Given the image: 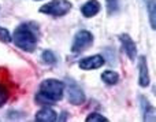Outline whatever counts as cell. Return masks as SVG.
Returning a JSON list of instances; mask_svg holds the SVG:
<instances>
[{"label": "cell", "mask_w": 156, "mask_h": 122, "mask_svg": "<svg viewBox=\"0 0 156 122\" xmlns=\"http://www.w3.org/2000/svg\"><path fill=\"white\" fill-rule=\"evenodd\" d=\"M107 2V11L110 15H114L119 11V0H105Z\"/></svg>", "instance_id": "16"}, {"label": "cell", "mask_w": 156, "mask_h": 122, "mask_svg": "<svg viewBox=\"0 0 156 122\" xmlns=\"http://www.w3.org/2000/svg\"><path fill=\"white\" fill-rule=\"evenodd\" d=\"M92 44H93V34L89 30H80L76 34V37H74L71 51L74 54H80L83 49L89 48Z\"/></svg>", "instance_id": "5"}, {"label": "cell", "mask_w": 156, "mask_h": 122, "mask_svg": "<svg viewBox=\"0 0 156 122\" xmlns=\"http://www.w3.org/2000/svg\"><path fill=\"white\" fill-rule=\"evenodd\" d=\"M99 11H100V3L97 2V0H89V2H86L85 4L81 7V13H82V15L88 16V18L94 16Z\"/></svg>", "instance_id": "9"}, {"label": "cell", "mask_w": 156, "mask_h": 122, "mask_svg": "<svg viewBox=\"0 0 156 122\" xmlns=\"http://www.w3.org/2000/svg\"><path fill=\"white\" fill-rule=\"evenodd\" d=\"M66 87V96H67V100L70 102L71 104H76V106H80L85 102V93L80 88V85L77 84L73 80H67L65 82Z\"/></svg>", "instance_id": "4"}, {"label": "cell", "mask_w": 156, "mask_h": 122, "mask_svg": "<svg viewBox=\"0 0 156 122\" xmlns=\"http://www.w3.org/2000/svg\"><path fill=\"white\" fill-rule=\"evenodd\" d=\"M36 121L38 122H54L56 121V113L49 107H44L36 114Z\"/></svg>", "instance_id": "10"}, {"label": "cell", "mask_w": 156, "mask_h": 122, "mask_svg": "<svg viewBox=\"0 0 156 122\" xmlns=\"http://www.w3.org/2000/svg\"><path fill=\"white\" fill-rule=\"evenodd\" d=\"M86 121L88 122H92V121H100V122H107L108 120L105 117H103L101 114H97V113H93V114L88 115L86 117Z\"/></svg>", "instance_id": "17"}, {"label": "cell", "mask_w": 156, "mask_h": 122, "mask_svg": "<svg viewBox=\"0 0 156 122\" xmlns=\"http://www.w3.org/2000/svg\"><path fill=\"white\" fill-rule=\"evenodd\" d=\"M0 40L4 41V43H10L11 41L10 32H8L7 29H4V27H2V26H0Z\"/></svg>", "instance_id": "18"}, {"label": "cell", "mask_w": 156, "mask_h": 122, "mask_svg": "<svg viewBox=\"0 0 156 122\" xmlns=\"http://www.w3.org/2000/svg\"><path fill=\"white\" fill-rule=\"evenodd\" d=\"M148 13H149V22H151L152 29L155 30L156 22H155V0H148Z\"/></svg>", "instance_id": "15"}, {"label": "cell", "mask_w": 156, "mask_h": 122, "mask_svg": "<svg viewBox=\"0 0 156 122\" xmlns=\"http://www.w3.org/2000/svg\"><path fill=\"white\" fill-rule=\"evenodd\" d=\"M71 10V3L69 0H52L40 7V13L52 16H63Z\"/></svg>", "instance_id": "3"}, {"label": "cell", "mask_w": 156, "mask_h": 122, "mask_svg": "<svg viewBox=\"0 0 156 122\" xmlns=\"http://www.w3.org/2000/svg\"><path fill=\"white\" fill-rule=\"evenodd\" d=\"M141 100L144 106V121H155V109L144 98H141Z\"/></svg>", "instance_id": "12"}, {"label": "cell", "mask_w": 156, "mask_h": 122, "mask_svg": "<svg viewBox=\"0 0 156 122\" xmlns=\"http://www.w3.org/2000/svg\"><path fill=\"white\" fill-rule=\"evenodd\" d=\"M41 59L47 65H55L56 63V56H55V54L52 51H44L41 54Z\"/></svg>", "instance_id": "13"}, {"label": "cell", "mask_w": 156, "mask_h": 122, "mask_svg": "<svg viewBox=\"0 0 156 122\" xmlns=\"http://www.w3.org/2000/svg\"><path fill=\"white\" fill-rule=\"evenodd\" d=\"M101 80L104 81V84H107V85H115V84H118V81H119V74L115 73V71L107 70L101 74Z\"/></svg>", "instance_id": "11"}, {"label": "cell", "mask_w": 156, "mask_h": 122, "mask_svg": "<svg viewBox=\"0 0 156 122\" xmlns=\"http://www.w3.org/2000/svg\"><path fill=\"white\" fill-rule=\"evenodd\" d=\"M65 93V82L59 80H45L40 85V92L36 96L38 104H52L62 100Z\"/></svg>", "instance_id": "2"}, {"label": "cell", "mask_w": 156, "mask_h": 122, "mask_svg": "<svg viewBox=\"0 0 156 122\" xmlns=\"http://www.w3.org/2000/svg\"><path fill=\"white\" fill-rule=\"evenodd\" d=\"M119 41H121V45L123 48L125 54L127 55L130 60H134L136 56H137V47H136V43L132 40L129 34L123 33V34L119 36Z\"/></svg>", "instance_id": "6"}, {"label": "cell", "mask_w": 156, "mask_h": 122, "mask_svg": "<svg viewBox=\"0 0 156 122\" xmlns=\"http://www.w3.org/2000/svg\"><path fill=\"white\" fill-rule=\"evenodd\" d=\"M11 40L18 48L26 52H33L37 47L38 27L36 26V23H30V22L19 25L11 36Z\"/></svg>", "instance_id": "1"}, {"label": "cell", "mask_w": 156, "mask_h": 122, "mask_svg": "<svg viewBox=\"0 0 156 122\" xmlns=\"http://www.w3.org/2000/svg\"><path fill=\"white\" fill-rule=\"evenodd\" d=\"M8 98H10L8 88L3 84V81H0V107L4 106V103L8 100Z\"/></svg>", "instance_id": "14"}, {"label": "cell", "mask_w": 156, "mask_h": 122, "mask_svg": "<svg viewBox=\"0 0 156 122\" xmlns=\"http://www.w3.org/2000/svg\"><path fill=\"white\" fill-rule=\"evenodd\" d=\"M104 58L101 55H92V56L83 58V59L80 60L78 66L82 70H94V69H99L104 65Z\"/></svg>", "instance_id": "7"}, {"label": "cell", "mask_w": 156, "mask_h": 122, "mask_svg": "<svg viewBox=\"0 0 156 122\" xmlns=\"http://www.w3.org/2000/svg\"><path fill=\"white\" fill-rule=\"evenodd\" d=\"M138 69H140V76H138V84L140 87L145 88L149 85V71H148V66H147V58L141 56L140 58V63H138Z\"/></svg>", "instance_id": "8"}]
</instances>
